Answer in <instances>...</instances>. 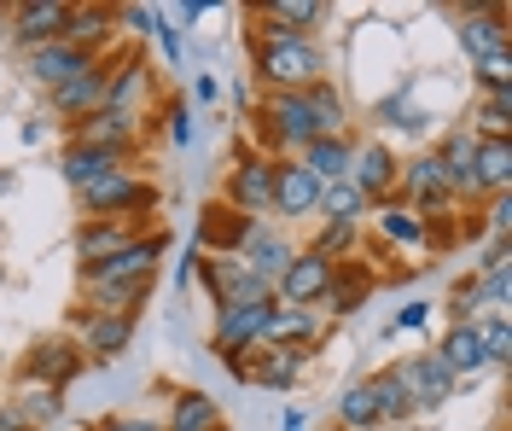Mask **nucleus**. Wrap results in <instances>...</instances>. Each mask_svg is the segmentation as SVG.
Instances as JSON below:
<instances>
[{
    "instance_id": "nucleus-55",
    "label": "nucleus",
    "mask_w": 512,
    "mask_h": 431,
    "mask_svg": "<svg viewBox=\"0 0 512 431\" xmlns=\"http://www.w3.org/2000/svg\"><path fill=\"white\" fill-rule=\"evenodd\" d=\"M192 94L210 105V100H216V76H198V82H192Z\"/></svg>"
},
{
    "instance_id": "nucleus-14",
    "label": "nucleus",
    "mask_w": 512,
    "mask_h": 431,
    "mask_svg": "<svg viewBox=\"0 0 512 431\" xmlns=\"http://www.w3.org/2000/svg\"><path fill=\"white\" fill-rule=\"evenodd\" d=\"M70 6H76V0H18V6H6V41H12L18 53L47 47V41H64Z\"/></svg>"
},
{
    "instance_id": "nucleus-18",
    "label": "nucleus",
    "mask_w": 512,
    "mask_h": 431,
    "mask_svg": "<svg viewBox=\"0 0 512 431\" xmlns=\"http://www.w3.org/2000/svg\"><path fill=\"white\" fill-rule=\"evenodd\" d=\"M105 94H111V65L99 59L94 70H82L76 82H64V88L47 94V117H53L59 129H70V123H82V117L105 111Z\"/></svg>"
},
{
    "instance_id": "nucleus-49",
    "label": "nucleus",
    "mask_w": 512,
    "mask_h": 431,
    "mask_svg": "<svg viewBox=\"0 0 512 431\" xmlns=\"http://www.w3.org/2000/svg\"><path fill=\"white\" fill-rule=\"evenodd\" d=\"M431 309H437V303H402L396 321H390V332H419L425 321H431Z\"/></svg>"
},
{
    "instance_id": "nucleus-19",
    "label": "nucleus",
    "mask_w": 512,
    "mask_h": 431,
    "mask_svg": "<svg viewBox=\"0 0 512 431\" xmlns=\"http://www.w3.org/2000/svg\"><path fill=\"white\" fill-rule=\"evenodd\" d=\"M18 65H24V76H30L41 94H53V88H64V82H76L82 70H94L99 59L94 53H82V47H70V41H47V47L18 53Z\"/></svg>"
},
{
    "instance_id": "nucleus-17",
    "label": "nucleus",
    "mask_w": 512,
    "mask_h": 431,
    "mask_svg": "<svg viewBox=\"0 0 512 431\" xmlns=\"http://www.w3.org/2000/svg\"><path fill=\"white\" fill-rule=\"evenodd\" d=\"M454 41H460V53H466L472 65L512 53L507 6H466V12H460V24H454Z\"/></svg>"
},
{
    "instance_id": "nucleus-28",
    "label": "nucleus",
    "mask_w": 512,
    "mask_h": 431,
    "mask_svg": "<svg viewBox=\"0 0 512 431\" xmlns=\"http://www.w3.org/2000/svg\"><path fill=\"white\" fill-rule=\"evenodd\" d=\"M437 350V362L466 385V379H478V373H489V356H483V338H478V321H466V327H443V338L431 344Z\"/></svg>"
},
{
    "instance_id": "nucleus-45",
    "label": "nucleus",
    "mask_w": 512,
    "mask_h": 431,
    "mask_svg": "<svg viewBox=\"0 0 512 431\" xmlns=\"http://www.w3.org/2000/svg\"><path fill=\"white\" fill-rule=\"evenodd\" d=\"M163 30V6H117V35H128V47L152 41Z\"/></svg>"
},
{
    "instance_id": "nucleus-41",
    "label": "nucleus",
    "mask_w": 512,
    "mask_h": 431,
    "mask_svg": "<svg viewBox=\"0 0 512 431\" xmlns=\"http://www.w3.org/2000/svg\"><path fill=\"white\" fill-rule=\"evenodd\" d=\"M472 100H512V53L472 65Z\"/></svg>"
},
{
    "instance_id": "nucleus-57",
    "label": "nucleus",
    "mask_w": 512,
    "mask_h": 431,
    "mask_svg": "<svg viewBox=\"0 0 512 431\" xmlns=\"http://www.w3.org/2000/svg\"><path fill=\"white\" fill-rule=\"evenodd\" d=\"M12 187H18V175H12V169H0V193H12Z\"/></svg>"
},
{
    "instance_id": "nucleus-48",
    "label": "nucleus",
    "mask_w": 512,
    "mask_h": 431,
    "mask_svg": "<svg viewBox=\"0 0 512 431\" xmlns=\"http://www.w3.org/2000/svg\"><path fill=\"white\" fill-rule=\"evenodd\" d=\"M88 431H163V426L152 414H123V408H117V414H99Z\"/></svg>"
},
{
    "instance_id": "nucleus-15",
    "label": "nucleus",
    "mask_w": 512,
    "mask_h": 431,
    "mask_svg": "<svg viewBox=\"0 0 512 431\" xmlns=\"http://www.w3.org/2000/svg\"><path fill=\"white\" fill-rule=\"evenodd\" d=\"M373 286H379V268L367 263V257H344V263H332V280H326L315 309L338 327V321H350L361 303H373Z\"/></svg>"
},
{
    "instance_id": "nucleus-16",
    "label": "nucleus",
    "mask_w": 512,
    "mask_h": 431,
    "mask_svg": "<svg viewBox=\"0 0 512 431\" xmlns=\"http://www.w3.org/2000/svg\"><path fill=\"white\" fill-rule=\"evenodd\" d=\"M396 373H402V385H408V397H414L419 414H437V408H448V402L460 397V379L437 362V350L396 356Z\"/></svg>"
},
{
    "instance_id": "nucleus-50",
    "label": "nucleus",
    "mask_w": 512,
    "mask_h": 431,
    "mask_svg": "<svg viewBox=\"0 0 512 431\" xmlns=\"http://www.w3.org/2000/svg\"><path fill=\"white\" fill-rule=\"evenodd\" d=\"M152 41H158L163 65H169V70H181V47H187V35H181V30H169V24H163V30L152 35Z\"/></svg>"
},
{
    "instance_id": "nucleus-47",
    "label": "nucleus",
    "mask_w": 512,
    "mask_h": 431,
    "mask_svg": "<svg viewBox=\"0 0 512 431\" xmlns=\"http://www.w3.org/2000/svg\"><path fill=\"white\" fill-rule=\"evenodd\" d=\"M507 263H512V239H489L478 257H472V274L483 280V274H501Z\"/></svg>"
},
{
    "instance_id": "nucleus-25",
    "label": "nucleus",
    "mask_w": 512,
    "mask_h": 431,
    "mask_svg": "<svg viewBox=\"0 0 512 431\" xmlns=\"http://www.w3.org/2000/svg\"><path fill=\"white\" fill-rule=\"evenodd\" d=\"M64 41H70V47H82V53H94V59H111V53L123 47V35H117V6H94V0L70 6Z\"/></svg>"
},
{
    "instance_id": "nucleus-34",
    "label": "nucleus",
    "mask_w": 512,
    "mask_h": 431,
    "mask_svg": "<svg viewBox=\"0 0 512 431\" xmlns=\"http://www.w3.org/2000/svg\"><path fill=\"white\" fill-rule=\"evenodd\" d=\"M332 426H338V431H384L379 408H373V391H367V379H350V385L332 397Z\"/></svg>"
},
{
    "instance_id": "nucleus-51",
    "label": "nucleus",
    "mask_w": 512,
    "mask_h": 431,
    "mask_svg": "<svg viewBox=\"0 0 512 431\" xmlns=\"http://www.w3.org/2000/svg\"><path fill=\"white\" fill-rule=\"evenodd\" d=\"M169 140H175V146H192V111L181 100L169 105Z\"/></svg>"
},
{
    "instance_id": "nucleus-31",
    "label": "nucleus",
    "mask_w": 512,
    "mask_h": 431,
    "mask_svg": "<svg viewBox=\"0 0 512 431\" xmlns=\"http://www.w3.org/2000/svg\"><path fill=\"white\" fill-rule=\"evenodd\" d=\"M367 391H373V408H379L384 426H414L419 420V408H414V397H408V385H402L396 362H384L379 373H367Z\"/></svg>"
},
{
    "instance_id": "nucleus-38",
    "label": "nucleus",
    "mask_w": 512,
    "mask_h": 431,
    "mask_svg": "<svg viewBox=\"0 0 512 431\" xmlns=\"http://www.w3.org/2000/svg\"><path fill=\"white\" fill-rule=\"evenodd\" d=\"M483 193H512V140H478Z\"/></svg>"
},
{
    "instance_id": "nucleus-24",
    "label": "nucleus",
    "mask_w": 512,
    "mask_h": 431,
    "mask_svg": "<svg viewBox=\"0 0 512 431\" xmlns=\"http://www.w3.org/2000/svg\"><path fill=\"white\" fill-rule=\"evenodd\" d=\"M245 233H251V222H245L239 210H227L222 199H210L204 210H198V228H192V251H198V257H239Z\"/></svg>"
},
{
    "instance_id": "nucleus-22",
    "label": "nucleus",
    "mask_w": 512,
    "mask_h": 431,
    "mask_svg": "<svg viewBox=\"0 0 512 431\" xmlns=\"http://www.w3.org/2000/svg\"><path fill=\"white\" fill-rule=\"evenodd\" d=\"M332 280V257H320L309 245H297V257L286 263V274L274 280V303H291V309H315L320 292Z\"/></svg>"
},
{
    "instance_id": "nucleus-6",
    "label": "nucleus",
    "mask_w": 512,
    "mask_h": 431,
    "mask_svg": "<svg viewBox=\"0 0 512 431\" xmlns=\"http://www.w3.org/2000/svg\"><path fill=\"white\" fill-rule=\"evenodd\" d=\"M431 158L443 164L454 204H472V210H478V204L489 199L483 181H478V134L466 129V123H448V129L437 134V146H431Z\"/></svg>"
},
{
    "instance_id": "nucleus-5",
    "label": "nucleus",
    "mask_w": 512,
    "mask_h": 431,
    "mask_svg": "<svg viewBox=\"0 0 512 431\" xmlns=\"http://www.w3.org/2000/svg\"><path fill=\"white\" fill-rule=\"evenodd\" d=\"M82 350H76V338L70 332H47V338H35L30 350L18 356V385H47V391H70L76 379H82Z\"/></svg>"
},
{
    "instance_id": "nucleus-13",
    "label": "nucleus",
    "mask_w": 512,
    "mask_h": 431,
    "mask_svg": "<svg viewBox=\"0 0 512 431\" xmlns=\"http://www.w3.org/2000/svg\"><path fill=\"white\" fill-rule=\"evenodd\" d=\"M332 24V6L326 0H262L251 6V41H268V35H315Z\"/></svg>"
},
{
    "instance_id": "nucleus-1",
    "label": "nucleus",
    "mask_w": 512,
    "mask_h": 431,
    "mask_svg": "<svg viewBox=\"0 0 512 431\" xmlns=\"http://www.w3.org/2000/svg\"><path fill=\"white\" fill-rule=\"evenodd\" d=\"M82 216H99V222H128V228H158V181L146 175V169H111V175H99L94 187H82V193H70Z\"/></svg>"
},
{
    "instance_id": "nucleus-23",
    "label": "nucleus",
    "mask_w": 512,
    "mask_h": 431,
    "mask_svg": "<svg viewBox=\"0 0 512 431\" xmlns=\"http://www.w3.org/2000/svg\"><path fill=\"white\" fill-rule=\"evenodd\" d=\"M297 257V239H291L280 222H251V233H245V245H239V263L251 268V274H262L268 286L286 274V263Z\"/></svg>"
},
{
    "instance_id": "nucleus-44",
    "label": "nucleus",
    "mask_w": 512,
    "mask_h": 431,
    "mask_svg": "<svg viewBox=\"0 0 512 431\" xmlns=\"http://www.w3.org/2000/svg\"><path fill=\"white\" fill-rule=\"evenodd\" d=\"M355 245H361V228H350V222H320V233L309 239V251H320V257H332V263H344V257H355Z\"/></svg>"
},
{
    "instance_id": "nucleus-10",
    "label": "nucleus",
    "mask_w": 512,
    "mask_h": 431,
    "mask_svg": "<svg viewBox=\"0 0 512 431\" xmlns=\"http://www.w3.org/2000/svg\"><path fill=\"white\" fill-rule=\"evenodd\" d=\"M111 94H105V111H123L134 123H146V105L158 94V76L146 65V47H117L111 59Z\"/></svg>"
},
{
    "instance_id": "nucleus-29",
    "label": "nucleus",
    "mask_w": 512,
    "mask_h": 431,
    "mask_svg": "<svg viewBox=\"0 0 512 431\" xmlns=\"http://www.w3.org/2000/svg\"><path fill=\"white\" fill-rule=\"evenodd\" d=\"M158 426L163 431H233L222 414V402L210 397V391H192V385L169 397V414H163Z\"/></svg>"
},
{
    "instance_id": "nucleus-26",
    "label": "nucleus",
    "mask_w": 512,
    "mask_h": 431,
    "mask_svg": "<svg viewBox=\"0 0 512 431\" xmlns=\"http://www.w3.org/2000/svg\"><path fill=\"white\" fill-rule=\"evenodd\" d=\"M303 367H309V356H297V350H268V344H256L251 356H245V385L268 391V397H291L297 379H303Z\"/></svg>"
},
{
    "instance_id": "nucleus-20",
    "label": "nucleus",
    "mask_w": 512,
    "mask_h": 431,
    "mask_svg": "<svg viewBox=\"0 0 512 431\" xmlns=\"http://www.w3.org/2000/svg\"><path fill=\"white\" fill-rule=\"evenodd\" d=\"M268 303H233V309H216V321H210V350L216 356H245L262 344V327H268Z\"/></svg>"
},
{
    "instance_id": "nucleus-32",
    "label": "nucleus",
    "mask_w": 512,
    "mask_h": 431,
    "mask_svg": "<svg viewBox=\"0 0 512 431\" xmlns=\"http://www.w3.org/2000/svg\"><path fill=\"white\" fill-rule=\"evenodd\" d=\"M111 169H123V158L94 152V146H76V140H64V146H59V175H64V187H70V193L94 187L99 175H111Z\"/></svg>"
},
{
    "instance_id": "nucleus-56",
    "label": "nucleus",
    "mask_w": 512,
    "mask_h": 431,
    "mask_svg": "<svg viewBox=\"0 0 512 431\" xmlns=\"http://www.w3.org/2000/svg\"><path fill=\"white\" fill-rule=\"evenodd\" d=\"M47 140V123H24V146H41Z\"/></svg>"
},
{
    "instance_id": "nucleus-42",
    "label": "nucleus",
    "mask_w": 512,
    "mask_h": 431,
    "mask_svg": "<svg viewBox=\"0 0 512 431\" xmlns=\"http://www.w3.org/2000/svg\"><path fill=\"white\" fill-rule=\"evenodd\" d=\"M443 315H448V327H466V321H478V315H483L478 274H460V280L448 286V298H443Z\"/></svg>"
},
{
    "instance_id": "nucleus-30",
    "label": "nucleus",
    "mask_w": 512,
    "mask_h": 431,
    "mask_svg": "<svg viewBox=\"0 0 512 431\" xmlns=\"http://www.w3.org/2000/svg\"><path fill=\"white\" fill-rule=\"evenodd\" d=\"M350 152H355V134H320L297 152V164L309 169L320 187H332V181H350Z\"/></svg>"
},
{
    "instance_id": "nucleus-12",
    "label": "nucleus",
    "mask_w": 512,
    "mask_h": 431,
    "mask_svg": "<svg viewBox=\"0 0 512 431\" xmlns=\"http://www.w3.org/2000/svg\"><path fill=\"white\" fill-rule=\"evenodd\" d=\"M64 140L94 146V152H111V158L134 164V158H140V146H146V123H134V117H123V111H94V117L70 123V129H64Z\"/></svg>"
},
{
    "instance_id": "nucleus-43",
    "label": "nucleus",
    "mask_w": 512,
    "mask_h": 431,
    "mask_svg": "<svg viewBox=\"0 0 512 431\" xmlns=\"http://www.w3.org/2000/svg\"><path fill=\"white\" fill-rule=\"evenodd\" d=\"M478 338H483V356H489V367H507L512 362V327H507V315L483 309V315H478Z\"/></svg>"
},
{
    "instance_id": "nucleus-53",
    "label": "nucleus",
    "mask_w": 512,
    "mask_h": 431,
    "mask_svg": "<svg viewBox=\"0 0 512 431\" xmlns=\"http://www.w3.org/2000/svg\"><path fill=\"white\" fill-rule=\"evenodd\" d=\"M192 280H198V251H187V257L175 263V286H181V292H192Z\"/></svg>"
},
{
    "instance_id": "nucleus-58",
    "label": "nucleus",
    "mask_w": 512,
    "mask_h": 431,
    "mask_svg": "<svg viewBox=\"0 0 512 431\" xmlns=\"http://www.w3.org/2000/svg\"><path fill=\"white\" fill-rule=\"evenodd\" d=\"M315 431H338V426H332V420H326V426H315Z\"/></svg>"
},
{
    "instance_id": "nucleus-39",
    "label": "nucleus",
    "mask_w": 512,
    "mask_h": 431,
    "mask_svg": "<svg viewBox=\"0 0 512 431\" xmlns=\"http://www.w3.org/2000/svg\"><path fill=\"white\" fill-rule=\"evenodd\" d=\"M18 414L30 420L35 431H47L53 420H64V391H47V385H18Z\"/></svg>"
},
{
    "instance_id": "nucleus-21",
    "label": "nucleus",
    "mask_w": 512,
    "mask_h": 431,
    "mask_svg": "<svg viewBox=\"0 0 512 431\" xmlns=\"http://www.w3.org/2000/svg\"><path fill=\"white\" fill-rule=\"evenodd\" d=\"M315 204H320V181L297 158H280L274 164V222L291 228V222H315Z\"/></svg>"
},
{
    "instance_id": "nucleus-2",
    "label": "nucleus",
    "mask_w": 512,
    "mask_h": 431,
    "mask_svg": "<svg viewBox=\"0 0 512 431\" xmlns=\"http://www.w3.org/2000/svg\"><path fill=\"white\" fill-rule=\"evenodd\" d=\"M251 76L262 94H286V88H309L326 76V47L315 35H268L251 41Z\"/></svg>"
},
{
    "instance_id": "nucleus-8",
    "label": "nucleus",
    "mask_w": 512,
    "mask_h": 431,
    "mask_svg": "<svg viewBox=\"0 0 512 431\" xmlns=\"http://www.w3.org/2000/svg\"><path fill=\"white\" fill-rule=\"evenodd\" d=\"M396 169H402V158H396V146H390L384 134H355L350 187H355L367 204H373V210L396 199Z\"/></svg>"
},
{
    "instance_id": "nucleus-27",
    "label": "nucleus",
    "mask_w": 512,
    "mask_h": 431,
    "mask_svg": "<svg viewBox=\"0 0 512 431\" xmlns=\"http://www.w3.org/2000/svg\"><path fill=\"white\" fill-rule=\"evenodd\" d=\"M134 233L146 228H128V222H99V216H82L76 222V233H70V251H76V268H94L105 263V257H117Z\"/></svg>"
},
{
    "instance_id": "nucleus-35",
    "label": "nucleus",
    "mask_w": 512,
    "mask_h": 431,
    "mask_svg": "<svg viewBox=\"0 0 512 431\" xmlns=\"http://www.w3.org/2000/svg\"><path fill=\"white\" fill-rule=\"evenodd\" d=\"M373 216H379V233H373V239H384V245H408V251H425V245H431V222L414 216V210H402L396 199L379 204Z\"/></svg>"
},
{
    "instance_id": "nucleus-33",
    "label": "nucleus",
    "mask_w": 512,
    "mask_h": 431,
    "mask_svg": "<svg viewBox=\"0 0 512 431\" xmlns=\"http://www.w3.org/2000/svg\"><path fill=\"white\" fill-rule=\"evenodd\" d=\"M373 123L379 129H396V134H425L431 129V105H419L414 88H396V94L373 100Z\"/></svg>"
},
{
    "instance_id": "nucleus-52",
    "label": "nucleus",
    "mask_w": 512,
    "mask_h": 431,
    "mask_svg": "<svg viewBox=\"0 0 512 431\" xmlns=\"http://www.w3.org/2000/svg\"><path fill=\"white\" fill-rule=\"evenodd\" d=\"M0 431H35L30 420H24V414H18V402H12V397L0 402Z\"/></svg>"
},
{
    "instance_id": "nucleus-37",
    "label": "nucleus",
    "mask_w": 512,
    "mask_h": 431,
    "mask_svg": "<svg viewBox=\"0 0 512 431\" xmlns=\"http://www.w3.org/2000/svg\"><path fill=\"white\" fill-rule=\"evenodd\" d=\"M373 216V204L355 193L350 181H332V187H320V204H315V222H350V228H361Z\"/></svg>"
},
{
    "instance_id": "nucleus-40",
    "label": "nucleus",
    "mask_w": 512,
    "mask_h": 431,
    "mask_svg": "<svg viewBox=\"0 0 512 431\" xmlns=\"http://www.w3.org/2000/svg\"><path fill=\"white\" fill-rule=\"evenodd\" d=\"M466 129L478 140H512V100H472Z\"/></svg>"
},
{
    "instance_id": "nucleus-46",
    "label": "nucleus",
    "mask_w": 512,
    "mask_h": 431,
    "mask_svg": "<svg viewBox=\"0 0 512 431\" xmlns=\"http://www.w3.org/2000/svg\"><path fill=\"white\" fill-rule=\"evenodd\" d=\"M478 210H483V228L495 233V239H512V193H489Z\"/></svg>"
},
{
    "instance_id": "nucleus-7",
    "label": "nucleus",
    "mask_w": 512,
    "mask_h": 431,
    "mask_svg": "<svg viewBox=\"0 0 512 431\" xmlns=\"http://www.w3.org/2000/svg\"><path fill=\"white\" fill-rule=\"evenodd\" d=\"M134 332H140V321H128V315H94V309L70 303V338H76L82 362H123L134 350Z\"/></svg>"
},
{
    "instance_id": "nucleus-3",
    "label": "nucleus",
    "mask_w": 512,
    "mask_h": 431,
    "mask_svg": "<svg viewBox=\"0 0 512 431\" xmlns=\"http://www.w3.org/2000/svg\"><path fill=\"white\" fill-rule=\"evenodd\" d=\"M274 152H262V146H239L222 169V193L216 199L227 210H239L245 222H274Z\"/></svg>"
},
{
    "instance_id": "nucleus-11",
    "label": "nucleus",
    "mask_w": 512,
    "mask_h": 431,
    "mask_svg": "<svg viewBox=\"0 0 512 431\" xmlns=\"http://www.w3.org/2000/svg\"><path fill=\"white\" fill-rule=\"evenodd\" d=\"M326 338H332V321H326L320 309H291V303H274V309H268V327H262V344H268V350H297V356H309V362L320 356Z\"/></svg>"
},
{
    "instance_id": "nucleus-4",
    "label": "nucleus",
    "mask_w": 512,
    "mask_h": 431,
    "mask_svg": "<svg viewBox=\"0 0 512 431\" xmlns=\"http://www.w3.org/2000/svg\"><path fill=\"white\" fill-rule=\"evenodd\" d=\"M163 251H169V233L146 228V233H134L117 257H105V263H94V268H76V286H134V280H158Z\"/></svg>"
},
{
    "instance_id": "nucleus-54",
    "label": "nucleus",
    "mask_w": 512,
    "mask_h": 431,
    "mask_svg": "<svg viewBox=\"0 0 512 431\" xmlns=\"http://www.w3.org/2000/svg\"><path fill=\"white\" fill-rule=\"evenodd\" d=\"M280 431H309V414H303L297 402H286V408H280Z\"/></svg>"
},
{
    "instance_id": "nucleus-9",
    "label": "nucleus",
    "mask_w": 512,
    "mask_h": 431,
    "mask_svg": "<svg viewBox=\"0 0 512 431\" xmlns=\"http://www.w3.org/2000/svg\"><path fill=\"white\" fill-rule=\"evenodd\" d=\"M198 292L210 298V309H233V303H268L274 286L251 274L239 257H198Z\"/></svg>"
},
{
    "instance_id": "nucleus-36",
    "label": "nucleus",
    "mask_w": 512,
    "mask_h": 431,
    "mask_svg": "<svg viewBox=\"0 0 512 431\" xmlns=\"http://www.w3.org/2000/svg\"><path fill=\"white\" fill-rule=\"evenodd\" d=\"M303 94H309V111H315V134H350V100L332 76L309 82Z\"/></svg>"
}]
</instances>
